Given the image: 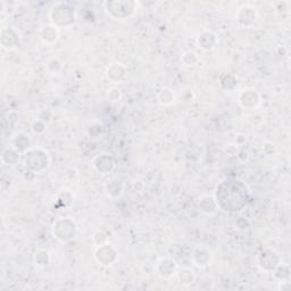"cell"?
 Instances as JSON below:
<instances>
[{
    "label": "cell",
    "mask_w": 291,
    "mask_h": 291,
    "mask_svg": "<svg viewBox=\"0 0 291 291\" xmlns=\"http://www.w3.org/2000/svg\"><path fill=\"white\" fill-rule=\"evenodd\" d=\"M24 163L29 171L42 173L50 166V157L48 151L42 148H30L24 152Z\"/></svg>",
    "instance_id": "1"
},
{
    "label": "cell",
    "mask_w": 291,
    "mask_h": 291,
    "mask_svg": "<svg viewBox=\"0 0 291 291\" xmlns=\"http://www.w3.org/2000/svg\"><path fill=\"white\" fill-rule=\"evenodd\" d=\"M51 232L53 238L63 243L70 242L78 235V227L70 217H59L53 222Z\"/></svg>",
    "instance_id": "2"
},
{
    "label": "cell",
    "mask_w": 291,
    "mask_h": 291,
    "mask_svg": "<svg viewBox=\"0 0 291 291\" xmlns=\"http://www.w3.org/2000/svg\"><path fill=\"white\" fill-rule=\"evenodd\" d=\"M139 2L138 1H105L106 13L114 20H126L136 14Z\"/></svg>",
    "instance_id": "3"
},
{
    "label": "cell",
    "mask_w": 291,
    "mask_h": 291,
    "mask_svg": "<svg viewBox=\"0 0 291 291\" xmlns=\"http://www.w3.org/2000/svg\"><path fill=\"white\" fill-rule=\"evenodd\" d=\"M75 10L66 2H57L50 9V20L57 28H70L75 22Z\"/></svg>",
    "instance_id": "4"
},
{
    "label": "cell",
    "mask_w": 291,
    "mask_h": 291,
    "mask_svg": "<svg viewBox=\"0 0 291 291\" xmlns=\"http://www.w3.org/2000/svg\"><path fill=\"white\" fill-rule=\"evenodd\" d=\"M94 258L98 264L101 266H110L117 262L118 259V251L113 244L105 243L102 246L96 247L94 252Z\"/></svg>",
    "instance_id": "5"
},
{
    "label": "cell",
    "mask_w": 291,
    "mask_h": 291,
    "mask_svg": "<svg viewBox=\"0 0 291 291\" xmlns=\"http://www.w3.org/2000/svg\"><path fill=\"white\" fill-rule=\"evenodd\" d=\"M257 263L260 270L272 273L273 270L281 263V258L277 251L271 248H265L257 256Z\"/></svg>",
    "instance_id": "6"
},
{
    "label": "cell",
    "mask_w": 291,
    "mask_h": 291,
    "mask_svg": "<svg viewBox=\"0 0 291 291\" xmlns=\"http://www.w3.org/2000/svg\"><path fill=\"white\" fill-rule=\"evenodd\" d=\"M258 18L257 10L251 5L241 6L236 14L237 23L242 28H251Z\"/></svg>",
    "instance_id": "7"
},
{
    "label": "cell",
    "mask_w": 291,
    "mask_h": 291,
    "mask_svg": "<svg viewBox=\"0 0 291 291\" xmlns=\"http://www.w3.org/2000/svg\"><path fill=\"white\" fill-rule=\"evenodd\" d=\"M213 251L206 246H197L191 252V260L199 269H205L213 263Z\"/></svg>",
    "instance_id": "8"
},
{
    "label": "cell",
    "mask_w": 291,
    "mask_h": 291,
    "mask_svg": "<svg viewBox=\"0 0 291 291\" xmlns=\"http://www.w3.org/2000/svg\"><path fill=\"white\" fill-rule=\"evenodd\" d=\"M179 269L178 263L171 257H164L158 260L156 265V272L164 280H168L175 277Z\"/></svg>",
    "instance_id": "9"
},
{
    "label": "cell",
    "mask_w": 291,
    "mask_h": 291,
    "mask_svg": "<svg viewBox=\"0 0 291 291\" xmlns=\"http://www.w3.org/2000/svg\"><path fill=\"white\" fill-rule=\"evenodd\" d=\"M0 42H1V47L6 50H14L20 45V36L16 30L11 26L8 28H2L1 33H0Z\"/></svg>",
    "instance_id": "10"
},
{
    "label": "cell",
    "mask_w": 291,
    "mask_h": 291,
    "mask_svg": "<svg viewBox=\"0 0 291 291\" xmlns=\"http://www.w3.org/2000/svg\"><path fill=\"white\" fill-rule=\"evenodd\" d=\"M239 104L246 109H255L260 105L262 98L255 89H244L240 93L238 98Z\"/></svg>",
    "instance_id": "11"
},
{
    "label": "cell",
    "mask_w": 291,
    "mask_h": 291,
    "mask_svg": "<svg viewBox=\"0 0 291 291\" xmlns=\"http://www.w3.org/2000/svg\"><path fill=\"white\" fill-rule=\"evenodd\" d=\"M106 78L112 83H122L128 78V71L121 63H112L107 67Z\"/></svg>",
    "instance_id": "12"
},
{
    "label": "cell",
    "mask_w": 291,
    "mask_h": 291,
    "mask_svg": "<svg viewBox=\"0 0 291 291\" xmlns=\"http://www.w3.org/2000/svg\"><path fill=\"white\" fill-rule=\"evenodd\" d=\"M94 168L100 174H108L114 170L115 162L108 154H100L94 159Z\"/></svg>",
    "instance_id": "13"
},
{
    "label": "cell",
    "mask_w": 291,
    "mask_h": 291,
    "mask_svg": "<svg viewBox=\"0 0 291 291\" xmlns=\"http://www.w3.org/2000/svg\"><path fill=\"white\" fill-rule=\"evenodd\" d=\"M197 45L199 48L205 51L213 50L218 45V38L214 32L205 30L197 37Z\"/></svg>",
    "instance_id": "14"
},
{
    "label": "cell",
    "mask_w": 291,
    "mask_h": 291,
    "mask_svg": "<svg viewBox=\"0 0 291 291\" xmlns=\"http://www.w3.org/2000/svg\"><path fill=\"white\" fill-rule=\"evenodd\" d=\"M198 207L202 213L206 214V215H213V214H215L217 212L218 204L215 197L209 196V194H205V196H201L199 198Z\"/></svg>",
    "instance_id": "15"
},
{
    "label": "cell",
    "mask_w": 291,
    "mask_h": 291,
    "mask_svg": "<svg viewBox=\"0 0 291 291\" xmlns=\"http://www.w3.org/2000/svg\"><path fill=\"white\" fill-rule=\"evenodd\" d=\"M40 39L48 46L56 44L59 39V30L53 24L46 25L40 30Z\"/></svg>",
    "instance_id": "16"
},
{
    "label": "cell",
    "mask_w": 291,
    "mask_h": 291,
    "mask_svg": "<svg viewBox=\"0 0 291 291\" xmlns=\"http://www.w3.org/2000/svg\"><path fill=\"white\" fill-rule=\"evenodd\" d=\"M175 277H177L180 285L182 286H190L196 280V274L189 267H179Z\"/></svg>",
    "instance_id": "17"
},
{
    "label": "cell",
    "mask_w": 291,
    "mask_h": 291,
    "mask_svg": "<svg viewBox=\"0 0 291 291\" xmlns=\"http://www.w3.org/2000/svg\"><path fill=\"white\" fill-rule=\"evenodd\" d=\"M105 190L107 196L110 198H118L122 196L124 190L123 183L118 180H112V181H108V183L105 186Z\"/></svg>",
    "instance_id": "18"
},
{
    "label": "cell",
    "mask_w": 291,
    "mask_h": 291,
    "mask_svg": "<svg viewBox=\"0 0 291 291\" xmlns=\"http://www.w3.org/2000/svg\"><path fill=\"white\" fill-rule=\"evenodd\" d=\"M33 262L37 267H47L51 263V255L50 252L46 249L37 250L33 255Z\"/></svg>",
    "instance_id": "19"
},
{
    "label": "cell",
    "mask_w": 291,
    "mask_h": 291,
    "mask_svg": "<svg viewBox=\"0 0 291 291\" xmlns=\"http://www.w3.org/2000/svg\"><path fill=\"white\" fill-rule=\"evenodd\" d=\"M20 155L21 152L14 147L6 148L1 154V160L5 165H14L20 159Z\"/></svg>",
    "instance_id": "20"
},
{
    "label": "cell",
    "mask_w": 291,
    "mask_h": 291,
    "mask_svg": "<svg viewBox=\"0 0 291 291\" xmlns=\"http://www.w3.org/2000/svg\"><path fill=\"white\" fill-rule=\"evenodd\" d=\"M30 144H31L30 138L26 135H23V133L14 137L13 140H11V147L17 149L20 152H25L28 149L31 148L30 147Z\"/></svg>",
    "instance_id": "21"
},
{
    "label": "cell",
    "mask_w": 291,
    "mask_h": 291,
    "mask_svg": "<svg viewBox=\"0 0 291 291\" xmlns=\"http://www.w3.org/2000/svg\"><path fill=\"white\" fill-rule=\"evenodd\" d=\"M274 275V278L277 280L280 281H290V266L289 264H285V263H280L279 265L275 267L272 272Z\"/></svg>",
    "instance_id": "22"
},
{
    "label": "cell",
    "mask_w": 291,
    "mask_h": 291,
    "mask_svg": "<svg viewBox=\"0 0 291 291\" xmlns=\"http://www.w3.org/2000/svg\"><path fill=\"white\" fill-rule=\"evenodd\" d=\"M157 100L160 105L170 106L175 101V95L173 91L168 88H163L162 90L157 94Z\"/></svg>",
    "instance_id": "23"
},
{
    "label": "cell",
    "mask_w": 291,
    "mask_h": 291,
    "mask_svg": "<svg viewBox=\"0 0 291 291\" xmlns=\"http://www.w3.org/2000/svg\"><path fill=\"white\" fill-rule=\"evenodd\" d=\"M73 199H74V196L72 193L68 190H63L56 196V205L60 204V207H68L73 202Z\"/></svg>",
    "instance_id": "24"
},
{
    "label": "cell",
    "mask_w": 291,
    "mask_h": 291,
    "mask_svg": "<svg viewBox=\"0 0 291 291\" xmlns=\"http://www.w3.org/2000/svg\"><path fill=\"white\" fill-rule=\"evenodd\" d=\"M221 87L223 88L224 90L231 93V91H233L237 87H238V80H237L235 75L227 74L221 79Z\"/></svg>",
    "instance_id": "25"
},
{
    "label": "cell",
    "mask_w": 291,
    "mask_h": 291,
    "mask_svg": "<svg viewBox=\"0 0 291 291\" xmlns=\"http://www.w3.org/2000/svg\"><path fill=\"white\" fill-rule=\"evenodd\" d=\"M181 62L187 67H193L199 62L198 53L193 50H188L186 52H183V55L181 56Z\"/></svg>",
    "instance_id": "26"
},
{
    "label": "cell",
    "mask_w": 291,
    "mask_h": 291,
    "mask_svg": "<svg viewBox=\"0 0 291 291\" xmlns=\"http://www.w3.org/2000/svg\"><path fill=\"white\" fill-rule=\"evenodd\" d=\"M93 242L95 243L96 247H99V246H102V244H105V243H108L109 242L108 236H107L106 233L102 231V230H98V231H96L93 235Z\"/></svg>",
    "instance_id": "27"
},
{
    "label": "cell",
    "mask_w": 291,
    "mask_h": 291,
    "mask_svg": "<svg viewBox=\"0 0 291 291\" xmlns=\"http://www.w3.org/2000/svg\"><path fill=\"white\" fill-rule=\"evenodd\" d=\"M107 97H108V99L110 101L113 102H116L118 100H121L122 98V93L121 90L118 89V88H110V89L108 90V93H107Z\"/></svg>",
    "instance_id": "28"
},
{
    "label": "cell",
    "mask_w": 291,
    "mask_h": 291,
    "mask_svg": "<svg viewBox=\"0 0 291 291\" xmlns=\"http://www.w3.org/2000/svg\"><path fill=\"white\" fill-rule=\"evenodd\" d=\"M31 129L36 135H41V133H44L46 131V122L41 121L40 118H38L37 121L33 122Z\"/></svg>",
    "instance_id": "29"
},
{
    "label": "cell",
    "mask_w": 291,
    "mask_h": 291,
    "mask_svg": "<svg viewBox=\"0 0 291 291\" xmlns=\"http://www.w3.org/2000/svg\"><path fill=\"white\" fill-rule=\"evenodd\" d=\"M55 67V73L53 74H57V73L60 72V70H62V63L59 62L58 58H52L48 62L47 64V67Z\"/></svg>",
    "instance_id": "30"
},
{
    "label": "cell",
    "mask_w": 291,
    "mask_h": 291,
    "mask_svg": "<svg viewBox=\"0 0 291 291\" xmlns=\"http://www.w3.org/2000/svg\"><path fill=\"white\" fill-rule=\"evenodd\" d=\"M224 150L228 152V155H237L238 154L239 149L235 145H228V147H225Z\"/></svg>",
    "instance_id": "31"
},
{
    "label": "cell",
    "mask_w": 291,
    "mask_h": 291,
    "mask_svg": "<svg viewBox=\"0 0 291 291\" xmlns=\"http://www.w3.org/2000/svg\"><path fill=\"white\" fill-rule=\"evenodd\" d=\"M289 287H290V282L289 281H280V282H279L278 289L280 291H285L287 289H289Z\"/></svg>",
    "instance_id": "32"
}]
</instances>
